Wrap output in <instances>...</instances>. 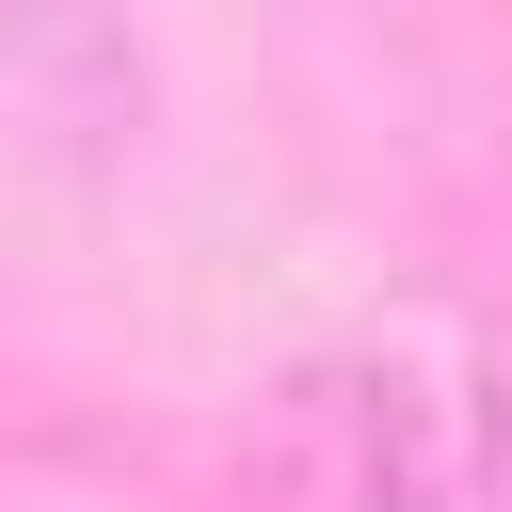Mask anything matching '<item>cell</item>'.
Instances as JSON below:
<instances>
[{
    "label": "cell",
    "mask_w": 512,
    "mask_h": 512,
    "mask_svg": "<svg viewBox=\"0 0 512 512\" xmlns=\"http://www.w3.org/2000/svg\"><path fill=\"white\" fill-rule=\"evenodd\" d=\"M240 512H448L416 368H384V352H320V368H288L272 416L240 432Z\"/></svg>",
    "instance_id": "obj_1"
}]
</instances>
